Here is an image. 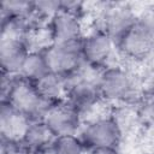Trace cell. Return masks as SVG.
<instances>
[{
	"instance_id": "6da1fadb",
	"label": "cell",
	"mask_w": 154,
	"mask_h": 154,
	"mask_svg": "<svg viewBox=\"0 0 154 154\" xmlns=\"http://www.w3.org/2000/svg\"><path fill=\"white\" fill-rule=\"evenodd\" d=\"M1 102H7L31 122L42 120L54 105L42 97L34 83L19 76L12 77L4 73L1 79Z\"/></svg>"
},
{
	"instance_id": "7a4b0ae2",
	"label": "cell",
	"mask_w": 154,
	"mask_h": 154,
	"mask_svg": "<svg viewBox=\"0 0 154 154\" xmlns=\"http://www.w3.org/2000/svg\"><path fill=\"white\" fill-rule=\"evenodd\" d=\"M96 85L102 102L112 106L130 105L137 95L134 73L123 65L111 64L97 72Z\"/></svg>"
},
{
	"instance_id": "3957f363",
	"label": "cell",
	"mask_w": 154,
	"mask_h": 154,
	"mask_svg": "<svg viewBox=\"0 0 154 154\" xmlns=\"http://www.w3.org/2000/svg\"><path fill=\"white\" fill-rule=\"evenodd\" d=\"M78 136L87 150H89L99 147L119 148L124 137V132L113 119V117L107 114L84 122L78 132Z\"/></svg>"
},
{
	"instance_id": "277c9868",
	"label": "cell",
	"mask_w": 154,
	"mask_h": 154,
	"mask_svg": "<svg viewBox=\"0 0 154 154\" xmlns=\"http://www.w3.org/2000/svg\"><path fill=\"white\" fill-rule=\"evenodd\" d=\"M79 48L83 63L96 71L111 65L112 58L117 52L116 42L112 37L96 26L84 34L79 41Z\"/></svg>"
},
{
	"instance_id": "5b68a950",
	"label": "cell",
	"mask_w": 154,
	"mask_h": 154,
	"mask_svg": "<svg viewBox=\"0 0 154 154\" xmlns=\"http://www.w3.org/2000/svg\"><path fill=\"white\" fill-rule=\"evenodd\" d=\"M116 48L128 60L144 61L154 54V30L137 19L134 26L116 42Z\"/></svg>"
},
{
	"instance_id": "8992f818",
	"label": "cell",
	"mask_w": 154,
	"mask_h": 154,
	"mask_svg": "<svg viewBox=\"0 0 154 154\" xmlns=\"http://www.w3.org/2000/svg\"><path fill=\"white\" fill-rule=\"evenodd\" d=\"M48 70L61 77H70L83 65L79 42L77 43H49L42 49Z\"/></svg>"
},
{
	"instance_id": "52a82bcc",
	"label": "cell",
	"mask_w": 154,
	"mask_h": 154,
	"mask_svg": "<svg viewBox=\"0 0 154 154\" xmlns=\"http://www.w3.org/2000/svg\"><path fill=\"white\" fill-rule=\"evenodd\" d=\"M137 20V12L128 4H106L96 28L106 31L114 42L128 32Z\"/></svg>"
},
{
	"instance_id": "ba28073f",
	"label": "cell",
	"mask_w": 154,
	"mask_h": 154,
	"mask_svg": "<svg viewBox=\"0 0 154 154\" xmlns=\"http://www.w3.org/2000/svg\"><path fill=\"white\" fill-rule=\"evenodd\" d=\"M42 122L53 138L66 135H78L84 123L83 117L67 105L65 100L54 103L46 113Z\"/></svg>"
},
{
	"instance_id": "9c48e42d",
	"label": "cell",
	"mask_w": 154,
	"mask_h": 154,
	"mask_svg": "<svg viewBox=\"0 0 154 154\" xmlns=\"http://www.w3.org/2000/svg\"><path fill=\"white\" fill-rule=\"evenodd\" d=\"M51 43H77L84 36L82 17L59 10L47 23Z\"/></svg>"
},
{
	"instance_id": "30bf717a",
	"label": "cell",
	"mask_w": 154,
	"mask_h": 154,
	"mask_svg": "<svg viewBox=\"0 0 154 154\" xmlns=\"http://www.w3.org/2000/svg\"><path fill=\"white\" fill-rule=\"evenodd\" d=\"M30 52L26 38L16 36H0L1 73L12 77L19 76L23 63Z\"/></svg>"
},
{
	"instance_id": "8fae6325",
	"label": "cell",
	"mask_w": 154,
	"mask_h": 154,
	"mask_svg": "<svg viewBox=\"0 0 154 154\" xmlns=\"http://www.w3.org/2000/svg\"><path fill=\"white\" fill-rule=\"evenodd\" d=\"M31 123L25 116L16 111L7 102H1L0 107V135L1 138L20 141L29 124Z\"/></svg>"
},
{
	"instance_id": "7c38bea8",
	"label": "cell",
	"mask_w": 154,
	"mask_h": 154,
	"mask_svg": "<svg viewBox=\"0 0 154 154\" xmlns=\"http://www.w3.org/2000/svg\"><path fill=\"white\" fill-rule=\"evenodd\" d=\"M53 136L42 120H34L29 124L20 144L24 154H36L37 152L51 146Z\"/></svg>"
},
{
	"instance_id": "4fadbf2b",
	"label": "cell",
	"mask_w": 154,
	"mask_h": 154,
	"mask_svg": "<svg viewBox=\"0 0 154 154\" xmlns=\"http://www.w3.org/2000/svg\"><path fill=\"white\" fill-rule=\"evenodd\" d=\"M35 87L42 95V97H45L52 103H57L65 100L67 88V82L65 77L49 72L38 82H36Z\"/></svg>"
},
{
	"instance_id": "5bb4252c",
	"label": "cell",
	"mask_w": 154,
	"mask_h": 154,
	"mask_svg": "<svg viewBox=\"0 0 154 154\" xmlns=\"http://www.w3.org/2000/svg\"><path fill=\"white\" fill-rule=\"evenodd\" d=\"M48 73L49 70L42 51H30L23 63L19 77L35 84Z\"/></svg>"
},
{
	"instance_id": "9a60e30c",
	"label": "cell",
	"mask_w": 154,
	"mask_h": 154,
	"mask_svg": "<svg viewBox=\"0 0 154 154\" xmlns=\"http://www.w3.org/2000/svg\"><path fill=\"white\" fill-rule=\"evenodd\" d=\"M51 148L54 154H85L87 148L78 135H66L53 138Z\"/></svg>"
},
{
	"instance_id": "2e32d148",
	"label": "cell",
	"mask_w": 154,
	"mask_h": 154,
	"mask_svg": "<svg viewBox=\"0 0 154 154\" xmlns=\"http://www.w3.org/2000/svg\"><path fill=\"white\" fill-rule=\"evenodd\" d=\"M136 112L138 123H142L149 128H154V94L143 97Z\"/></svg>"
},
{
	"instance_id": "e0dca14e",
	"label": "cell",
	"mask_w": 154,
	"mask_h": 154,
	"mask_svg": "<svg viewBox=\"0 0 154 154\" xmlns=\"http://www.w3.org/2000/svg\"><path fill=\"white\" fill-rule=\"evenodd\" d=\"M85 154H120L119 148L114 147H99L87 150Z\"/></svg>"
},
{
	"instance_id": "ac0fdd59",
	"label": "cell",
	"mask_w": 154,
	"mask_h": 154,
	"mask_svg": "<svg viewBox=\"0 0 154 154\" xmlns=\"http://www.w3.org/2000/svg\"><path fill=\"white\" fill-rule=\"evenodd\" d=\"M36 154H54V153H53V150H52V148H51V146H49V147H47V148H45V149L37 152Z\"/></svg>"
},
{
	"instance_id": "d6986e66",
	"label": "cell",
	"mask_w": 154,
	"mask_h": 154,
	"mask_svg": "<svg viewBox=\"0 0 154 154\" xmlns=\"http://www.w3.org/2000/svg\"><path fill=\"white\" fill-rule=\"evenodd\" d=\"M153 149H154V136H153Z\"/></svg>"
}]
</instances>
